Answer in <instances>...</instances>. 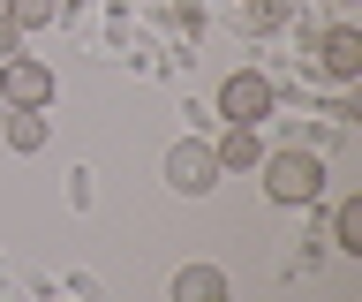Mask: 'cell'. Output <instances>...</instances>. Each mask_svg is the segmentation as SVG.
Returning a JSON list of instances; mask_svg holds the SVG:
<instances>
[{
  "instance_id": "11",
  "label": "cell",
  "mask_w": 362,
  "mask_h": 302,
  "mask_svg": "<svg viewBox=\"0 0 362 302\" xmlns=\"http://www.w3.org/2000/svg\"><path fill=\"white\" fill-rule=\"evenodd\" d=\"M294 16V0H257V8H249V30H279Z\"/></svg>"
},
{
  "instance_id": "12",
  "label": "cell",
  "mask_w": 362,
  "mask_h": 302,
  "mask_svg": "<svg viewBox=\"0 0 362 302\" xmlns=\"http://www.w3.org/2000/svg\"><path fill=\"white\" fill-rule=\"evenodd\" d=\"M16 53H23V30L8 23V16H0V61H16Z\"/></svg>"
},
{
  "instance_id": "6",
  "label": "cell",
  "mask_w": 362,
  "mask_h": 302,
  "mask_svg": "<svg viewBox=\"0 0 362 302\" xmlns=\"http://www.w3.org/2000/svg\"><path fill=\"white\" fill-rule=\"evenodd\" d=\"M317 53H325V76H332V83H355L362 76V30L355 23H332Z\"/></svg>"
},
{
  "instance_id": "4",
  "label": "cell",
  "mask_w": 362,
  "mask_h": 302,
  "mask_svg": "<svg viewBox=\"0 0 362 302\" xmlns=\"http://www.w3.org/2000/svg\"><path fill=\"white\" fill-rule=\"evenodd\" d=\"M219 114H226V121H264V114H272V83H264L257 69H234V76L219 83Z\"/></svg>"
},
{
  "instance_id": "10",
  "label": "cell",
  "mask_w": 362,
  "mask_h": 302,
  "mask_svg": "<svg viewBox=\"0 0 362 302\" xmlns=\"http://www.w3.org/2000/svg\"><path fill=\"white\" fill-rule=\"evenodd\" d=\"M8 144H16V151H38V144H45V121L23 114V106H8Z\"/></svg>"
},
{
  "instance_id": "3",
  "label": "cell",
  "mask_w": 362,
  "mask_h": 302,
  "mask_svg": "<svg viewBox=\"0 0 362 302\" xmlns=\"http://www.w3.org/2000/svg\"><path fill=\"white\" fill-rule=\"evenodd\" d=\"M166 182H174L181 197H204V189L219 182V159H211V144H197V137H181L174 151H166Z\"/></svg>"
},
{
  "instance_id": "1",
  "label": "cell",
  "mask_w": 362,
  "mask_h": 302,
  "mask_svg": "<svg viewBox=\"0 0 362 302\" xmlns=\"http://www.w3.org/2000/svg\"><path fill=\"white\" fill-rule=\"evenodd\" d=\"M264 189L272 204H310L325 189V159L317 151H264Z\"/></svg>"
},
{
  "instance_id": "9",
  "label": "cell",
  "mask_w": 362,
  "mask_h": 302,
  "mask_svg": "<svg viewBox=\"0 0 362 302\" xmlns=\"http://www.w3.org/2000/svg\"><path fill=\"white\" fill-rule=\"evenodd\" d=\"M0 16H8L16 30H45L53 16H61V0H0Z\"/></svg>"
},
{
  "instance_id": "5",
  "label": "cell",
  "mask_w": 362,
  "mask_h": 302,
  "mask_svg": "<svg viewBox=\"0 0 362 302\" xmlns=\"http://www.w3.org/2000/svg\"><path fill=\"white\" fill-rule=\"evenodd\" d=\"M211 159H219V174H249V166H264V144H257V121H226V137L211 144Z\"/></svg>"
},
{
  "instance_id": "7",
  "label": "cell",
  "mask_w": 362,
  "mask_h": 302,
  "mask_svg": "<svg viewBox=\"0 0 362 302\" xmlns=\"http://www.w3.org/2000/svg\"><path fill=\"white\" fill-rule=\"evenodd\" d=\"M174 302H226V272L219 265H181L174 272Z\"/></svg>"
},
{
  "instance_id": "2",
  "label": "cell",
  "mask_w": 362,
  "mask_h": 302,
  "mask_svg": "<svg viewBox=\"0 0 362 302\" xmlns=\"http://www.w3.org/2000/svg\"><path fill=\"white\" fill-rule=\"evenodd\" d=\"M0 98H8V106H23V114H38L45 98H53V69H45V61H30V53L0 61Z\"/></svg>"
},
{
  "instance_id": "13",
  "label": "cell",
  "mask_w": 362,
  "mask_h": 302,
  "mask_svg": "<svg viewBox=\"0 0 362 302\" xmlns=\"http://www.w3.org/2000/svg\"><path fill=\"white\" fill-rule=\"evenodd\" d=\"M339 8H347V0H339Z\"/></svg>"
},
{
  "instance_id": "8",
  "label": "cell",
  "mask_w": 362,
  "mask_h": 302,
  "mask_svg": "<svg viewBox=\"0 0 362 302\" xmlns=\"http://www.w3.org/2000/svg\"><path fill=\"white\" fill-rule=\"evenodd\" d=\"M332 250H347V257H362V197H347V204L332 211Z\"/></svg>"
}]
</instances>
